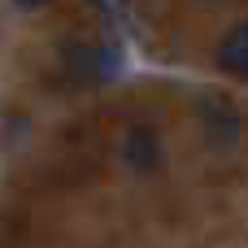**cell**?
<instances>
[{"instance_id": "1", "label": "cell", "mask_w": 248, "mask_h": 248, "mask_svg": "<svg viewBox=\"0 0 248 248\" xmlns=\"http://www.w3.org/2000/svg\"><path fill=\"white\" fill-rule=\"evenodd\" d=\"M65 61H70L74 78H83V83H105L118 74V52L105 44H70Z\"/></svg>"}, {"instance_id": "2", "label": "cell", "mask_w": 248, "mask_h": 248, "mask_svg": "<svg viewBox=\"0 0 248 248\" xmlns=\"http://www.w3.org/2000/svg\"><path fill=\"white\" fill-rule=\"evenodd\" d=\"M122 161L135 170V174H153L161 170V135L144 122H135L126 135H122Z\"/></svg>"}, {"instance_id": "3", "label": "cell", "mask_w": 248, "mask_h": 248, "mask_svg": "<svg viewBox=\"0 0 248 248\" xmlns=\"http://www.w3.org/2000/svg\"><path fill=\"white\" fill-rule=\"evenodd\" d=\"M218 65L235 78H248V22H235L218 39Z\"/></svg>"}, {"instance_id": "4", "label": "cell", "mask_w": 248, "mask_h": 248, "mask_svg": "<svg viewBox=\"0 0 248 248\" xmlns=\"http://www.w3.org/2000/svg\"><path fill=\"white\" fill-rule=\"evenodd\" d=\"M205 118H209V131H214V135L235 140V113H231V109H222V105H205Z\"/></svg>"}, {"instance_id": "5", "label": "cell", "mask_w": 248, "mask_h": 248, "mask_svg": "<svg viewBox=\"0 0 248 248\" xmlns=\"http://www.w3.org/2000/svg\"><path fill=\"white\" fill-rule=\"evenodd\" d=\"M13 4H22V9H44L48 0H13Z\"/></svg>"}]
</instances>
